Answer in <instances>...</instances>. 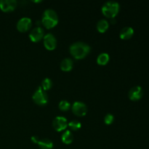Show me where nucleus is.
Listing matches in <instances>:
<instances>
[{"instance_id": "obj_1", "label": "nucleus", "mask_w": 149, "mask_h": 149, "mask_svg": "<svg viewBox=\"0 0 149 149\" xmlns=\"http://www.w3.org/2000/svg\"><path fill=\"white\" fill-rule=\"evenodd\" d=\"M70 52L76 59H82L87 56L90 51V47L84 42H77L70 47Z\"/></svg>"}, {"instance_id": "obj_2", "label": "nucleus", "mask_w": 149, "mask_h": 149, "mask_svg": "<svg viewBox=\"0 0 149 149\" xmlns=\"http://www.w3.org/2000/svg\"><path fill=\"white\" fill-rule=\"evenodd\" d=\"M42 23L47 29H52L55 27L58 23V16L56 12L52 9L45 10L42 15Z\"/></svg>"}, {"instance_id": "obj_3", "label": "nucleus", "mask_w": 149, "mask_h": 149, "mask_svg": "<svg viewBox=\"0 0 149 149\" xmlns=\"http://www.w3.org/2000/svg\"><path fill=\"white\" fill-rule=\"evenodd\" d=\"M119 10V3L113 1H106L102 6V13L106 17L109 18H113L116 17Z\"/></svg>"}, {"instance_id": "obj_4", "label": "nucleus", "mask_w": 149, "mask_h": 149, "mask_svg": "<svg viewBox=\"0 0 149 149\" xmlns=\"http://www.w3.org/2000/svg\"><path fill=\"white\" fill-rule=\"evenodd\" d=\"M33 100L39 106H45L48 102V95L46 92L42 88V87H38L36 91L32 96Z\"/></svg>"}, {"instance_id": "obj_5", "label": "nucleus", "mask_w": 149, "mask_h": 149, "mask_svg": "<svg viewBox=\"0 0 149 149\" xmlns=\"http://www.w3.org/2000/svg\"><path fill=\"white\" fill-rule=\"evenodd\" d=\"M68 121L63 116H57L52 122V126L54 129L58 132L64 130L68 127Z\"/></svg>"}, {"instance_id": "obj_6", "label": "nucleus", "mask_w": 149, "mask_h": 149, "mask_svg": "<svg viewBox=\"0 0 149 149\" xmlns=\"http://www.w3.org/2000/svg\"><path fill=\"white\" fill-rule=\"evenodd\" d=\"M72 111L77 116H83L87 113V107L82 102L77 101L73 104Z\"/></svg>"}, {"instance_id": "obj_7", "label": "nucleus", "mask_w": 149, "mask_h": 149, "mask_svg": "<svg viewBox=\"0 0 149 149\" xmlns=\"http://www.w3.org/2000/svg\"><path fill=\"white\" fill-rule=\"evenodd\" d=\"M44 35H45L44 29L40 26H37L32 29L31 31L29 33V38L32 42H37L40 41L42 38H44Z\"/></svg>"}, {"instance_id": "obj_8", "label": "nucleus", "mask_w": 149, "mask_h": 149, "mask_svg": "<svg viewBox=\"0 0 149 149\" xmlns=\"http://www.w3.org/2000/svg\"><path fill=\"white\" fill-rule=\"evenodd\" d=\"M44 45L49 50H52L56 47L57 39L52 33H47L44 36Z\"/></svg>"}, {"instance_id": "obj_9", "label": "nucleus", "mask_w": 149, "mask_h": 149, "mask_svg": "<svg viewBox=\"0 0 149 149\" xmlns=\"http://www.w3.org/2000/svg\"><path fill=\"white\" fill-rule=\"evenodd\" d=\"M143 90L141 86H135L130 90L128 93V96L131 100H138L143 97Z\"/></svg>"}, {"instance_id": "obj_10", "label": "nucleus", "mask_w": 149, "mask_h": 149, "mask_svg": "<svg viewBox=\"0 0 149 149\" xmlns=\"http://www.w3.org/2000/svg\"><path fill=\"white\" fill-rule=\"evenodd\" d=\"M31 20L29 17H24L20 18L17 23V29L20 32L27 31L31 27Z\"/></svg>"}, {"instance_id": "obj_11", "label": "nucleus", "mask_w": 149, "mask_h": 149, "mask_svg": "<svg viewBox=\"0 0 149 149\" xmlns=\"http://www.w3.org/2000/svg\"><path fill=\"white\" fill-rule=\"evenodd\" d=\"M17 7V1L15 0H1L0 9L4 12H10L14 10Z\"/></svg>"}, {"instance_id": "obj_12", "label": "nucleus", "mask_w": 149, "mask_h": 149, "mask_svg": "<svg viewBox=\"0 0 149 149\" xmlns=\"http://www.w3.org/2000/svg\"><path fill=\"white\" fill-rule=\"evenodd\" d=\"M133 29L132 27H130V26H126V27L123 28L121 30L120 33H119V36L122 39H129L133 36Z\"/></svg>"}, {"instance_id": "obj_13", "label": "nucleus", "mask_w": 149, "mask_h": 149, "mask_svg": "<svg viewBox=\"0 0 149 149\" xmlns=\"http://www.w3.org/2000/svg\"><path fill=\"white\" fill-rule=\"evenodd\" d=\"M38 145L41 149H52L53 148V143L48 138L39 140Z\"/></svg>"}, {"instance_id": "obj_14", "label": "nucleus", "mask_w": 149, "mask_h": 149, "mask_svg": "<svg viewBox=\"0 0 149 149\" xmlns=\"http://www.w3.org/2000/svg\"><path fill=\"white\" fill-rule=\"evenodd\" d=\"M73 68V61L70 58H65L61 63V68L64 71H69Z\"/></svg>"}, {"instance_id": "obj_15", "label": "nucleus", "mask_w": 149, "mask_h": 149, "mask_svg": "<svg viewBox=\"0 0 149 149\" xmlns=\"http://www.w3.org/2000/svg\"><path fill=\"white\" fill-rule=\"evenodd\" d=\"M109 22L106 20H105V19H101L97 23V29L100 33H103V32L106 31L107 29H109Z\"/></svg>"}, {"instance_id": "obj_16", "label": "nucleus", "mask_w": 149, "mask_h": 149, "mask_svg": "<svg viewBox=\"0 0 149 149\" xmlns=\"http://www.w3.org/2000/svg\"><path fill=\"white\" fill-rule=\"evenodd\" d=\"M61 140L65 144H70L73 142L74 135L70 130H66L61 136Z\"/></svg>"}, {"instance_id": "obj_17", "label": "nucleus", "mask_w": 149, "mask_h": 149, "mask_svg": "<svg viewBox=\"0 0 149 149\" xmlns=\"http://www.w3.org/2000/svg\"><path fill=\"white\" fill-rule=\"evenodd\" d=\"M109 55L106 52H103V53H100L98 55L97 58V63L99 65H106L108 62L109 61Z\"/></svg>"}, {"instance_id": "obj_18", "label": "nucleus", "mask_w": 149, "mask_h": 149, "mask_svg": "<svg viewBox=\"0 0 149 149\" xmlns=\"http://www.w3.org/2000/svg\"><path fill=\"white\" fill-rule=\"evenodd\" d=\"M52 80L49 78H45L42 82V88L45 91L49 90V89L52 87Z\"/></svg>"}, {"instance_id": "obj_19", "label": "nucleus", "mask_w": 149, "mask_h": 149, "mask_svg": "<svg viewBox=\"0 0 149 149\" xmlns=\"http://www.w3.org/2000/svg\"><path fill=\"white\" fill-rule=\"evenodd\" d=\"M68 127H70V129L72 130H78L81 128V125L78 120H72L71 122H70L68 123Z\"/></svg>"}, {"instance_id": "obj_20", "label": "nucleus", "mask_w": 149, "mask_h": 149, "mask_svg": "<svg viewBox=\"0 0 149 149\" xmlns=\"http://www.w3.org/2000/svg\"><path fill=\"white\" fill-rule=\"evenodd\" d=\"M58 106H59V109H61V111H65L68 110V109H70L71 104H70L69 102H68L67 100H61V101L60 102Z\"/></svg>"}, {"instance_id": "obj_21", "label": "nucleus", "mask_w": 149, "mask_h": 149, "mask_svg": "<svg viewBox=\"0 0 149 149\" xmlns=\"http://www.w3.org/2000/svg\"><path fill=\"white\" fill-rule=\"evenodd\" d=\"M113 120H114V117L111 113H108L104 118V122L106 125H111V124L113 123Z\"/></svg>"}, {"instance_id": "obj_22", "label": "nucleus", "mask_w": 149, "mask_h": 149, "mask_svg": "<svg viewBox=\"0 0 149 149\" xmlns=\"http://www.w3.org/2000/svg\"><path fill=\"white\" fill-rule=\"evenodd\" d=\"M39 140H40V139H39V137H38V136H32L31 137L32 142H33L34 143H38V142H39Z\"/></svg>"}, {"instance_id": "obj_23", "label": "nucleus", "mask_w": 149, "mask_h": 149, "mask_svg": "<svg viewBox=\"0 0 149 149\" xmlns=\"http://www.w3.org/2000/svg\"><path fill=\"white\" fill-rule=\"evenodd\" d=\"M111 23H116V20H115V17H113V18H111Z\"/></svg>"}]
</instances>
